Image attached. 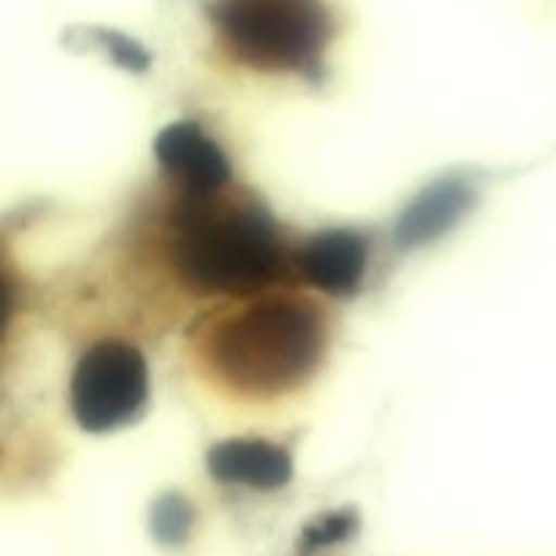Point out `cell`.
<instances>
[{
  "label": "cell",
  "instance_id": "cell-1",
  "mask_svg": "<svg viewBox=\"0 0 556 556\" xmlns=\"http://www.w3.org/2000/svg\"><path fill=\"white\" fill-rule=\"evenodd\" d=\"M326 351L320 309L299 299H261L217 320L201 356L217 380L242 396L286 394L318 369Z\"/></svg>",
  "mask_w": 556,
  "mask_h": 556
},
{
  "label": "cell",
  "instance_id": "cell-2",
  "mask_svg": "<svg viewBox=\"0 0 556 556\" xmlns=\"http://www.w3.org/2000/svg\"><path fill=\"white\" fill-rule=\"evenodd\" d=\"M215 195H188L174 212L177 275L193 291L223 296H250L275 286L286 271V253L271 215L258 201H215Z\"/></svg>",
  "mask_w": 556,
  "mask_h": 556
},
{
  "label": "cell",
  "instance_id": "cell-3",
  "mask_svg": "<svg viewBox=\"0 0 556 556\" xmlns=\"http://www.w3.org/2000/svg\"><path fill=\"white\" fill-rule=\"evenodd\" d=\"M215 25L244 65L313 79L320 74L329 20L318 0H220Z\"/></svg>",
  "mask_w": 556,
  "mask_h": 556
},
{
  "label": "cell",
  "instance_id": "cell-4",
  "mask_svg": "<svg viewBox=\"0 0 556 556\" xmlns=\"http://www.w3.org/2000/svg\"><path fill=\"white\" fill-rule=\"evenodd\" d=\"M150 396L147 358L128 342L106 340L79 358L71 378V413L85 432L106 434L141 416Z\"/></svg>",
  "mask_w": 556,
  "mask_h": 556
},
{
  "label": "cell",
  "instance_id": "cell-5",
  "mask_svg": "<svg viewBox=\"0 0 556 556\" xmlns=\"http://www.w3.org/2000/svg\"><path fill=\"white\" fill-rule=\"evenodd\" d=\"M155 161L185 193L204 199L215 195L231 179V163L195 123H172L155 136Z\"/></svg>",
  "mask_w": 556,
  "mask_h": 556
},
{
  "label": "cell",
  "instance_id": "cell-6",
  "mask_svg": "<svg viewBox=\"0 0 556 556\" xmlns=\"http://www.w3.org/2000/svg\"><path fill=\"white\" fill-rule=\"evenodd\" d=\"M367 244L345 228L315 233L296 255L299 275L329 296H353L367 275Z\"/></svg>",
  "mask_w": 556,
  "mask_h": 556
},
{
  "label": "cell",
  "instance_id": "cell-7",
  "mask_svg": "<svg viewBox=\"0 0 556 556\" xmlns=\"http://www.w3.org/2000/svg\"><path fill=\"white\" fill-rule=\"evenodd\" d=\"M206 470L217 483L248 486L255 492L282 489L293 476V462L286 448L258 438L223 440L206 454Z\"/></svg>",
  "mask_w": 556,
  "mask_h": 556
},
{
  "label": "cell",
  "instance_id": "cell-8",
  "mask_svg": "<svg viewBox=\"0 0 556 556\" xmlns=\"http://www.w3.org/2000/svg\"><path fill=\"white\" fill-rule=\"evenodd\" d=\"M476 204V190L462 179H443L424 190L402 212L396 223V244L405 250L424 248L448 233Z\"/></svg>",
  "mask_w": 556,
  "mask_h": 556
},
{
  "label": "cell",
  "instance_id": "cell-9",
  "mask_svg": "<svg viewBox=\"0 0 556 556\" xmlns=\"http://www.w3.org/2000/svg\"><path fill=\"white\" fill-rule=\"evenodd\" d=\"M193 508L179 494H166V497H161L152 505L150 530L163 546H182L188 541L190 530H193Z\"/></svg>",
  "mask_w": 556,
  "mask_h": 556
},
{
  "label": "cell",
  "instance_id": "cell-10",
  "mask_svg": "<svg viewBox=\"0 0 556 556\" xmlns=\"http://www.w3.org/2000/svg\"><path fill=\"white\" fill-rule=\"evenodd\" d=\"M358 530V516L353 510H334L320 519H315L307 530L302 532V552H318V548L337 546V543L348 541L353 532Z\"/></svg>",
  "mask_w": 556,
  "mask_h": 556
}]
</instances>
